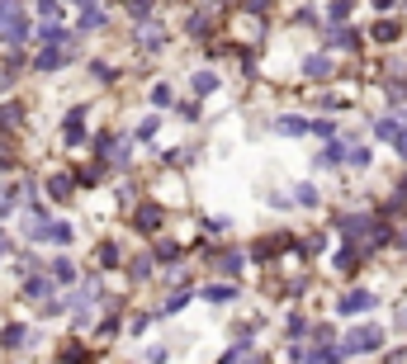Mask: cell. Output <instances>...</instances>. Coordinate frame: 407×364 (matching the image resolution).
<instances>
[{
    "label": "cell",
    "mask_w": 407,
    "mask_h": 364,
    "mask_svg": "<svg viewBox=\"0 0 407 364\" xmlns=\"http://www.w3.org/2000/svg\"><path fill=\"white\" fill-rule=\"evenodd\" d=\"M346 152H351V147H346V142H327L322 152H318V166H341V161H346Z\"/></svg>",
    "instance_id": "8992f818"
},
{
    "label": "cell",
    "mask_w": 407,
    "mask_h": 364,
    "mask_svg": "<svg viewBox=\"0 0 407 364\" xmlns=\"http://www.w3.org/2000/svg\"><path fill=\"white\" fill-rule=\"evenodd\" d=\"M19 114H24L19 104H5V109H0V128H10V123H19Z\"/></svg>",
    "instance_id": "83f0119b"
},
{
    "label": "cell",
    "mask_w": 407,
    "mask_h": 364,
    "mask_svg": "<svg viewBox=\"0 0 407 364\" xmlns=\"http://www.w3.org/2000/svg\"><path fill=\"white\" fill-rule=\"evenodd\" d=\"M128 275H133V279H147V275H152V260H147V256H137L133 265H128Z\"/></svg>",
    "instance_id": "4316f807"
},
{
    "label": "cell",
    "mask_w": 407,
    "mask_h": 364,
    "mask_svg": "<svg viewBox=\"0 0 407 364\" xmlns=\"http://www.w3.org/2000/svg\"><path fill=\"white\" fill-rule=\"evenodd\" d=\"M0 251H5V232H0Z\"/></svg>",
    "instance_id": "60d3db41"
},
{
    "label": "cell",
    "mask_w": 407,
    "mask_h": 364,
    "mask_svg": "<svg viewBox=\"0 0 407 364\" xmlns=\"http://www.w3.org/2000/svg\"><path fill=\"white\" fill-rule=\"evenodd\" d=\"M383 345V331L379 327H360V331H351V336L341 340V350L346 355H365V350H379Z\"/></svg>",
    "instance_id": "6da1fadb"
},
{
    "label": "cell",
    "mask_w": 407,
    "mask_h": 364,
    "mask_svg": "<svg viewBox=\"0 0 407 364\" xmlns=\"http://www.w3.org/2000/svg\"><path fill=\"white\" fill-rule=\"evenodd\" d=\"M157 227H162V208L142 204V208H137V232H157Z\"/></svg>",
    "instance_id": "5b68a950"
},
{
    "label": "cell",
    "mask_w": 407,
    "mask_h": 364,
    "mask_svg": "<svg viewBox=\"0 0 407 364\" xmlns=\"http://www.w3.org/2000/svg\"><path fill=\"white\" fill-rule=\"evenodd\" d=\"M303 76L308 80H327L331 76V62H327V57H308V62H303Z\"/></svg>",
    "instance_id": "7c38bea8"
},
{
    "label": "cell",
    "mask_w": 407,
    "mask_h": 364,
    "mask_svg": "<svg viewBox=\"0 0 407 364\" xmlns=\"http://www.w3.org/2000/svg\"><path fill=\"white\" fill-rule=\"evenodd\" d=\"M275 128L284 132V137H303V132H313V123H303V119H279Z\"/></svg>",
    "instance_id": "2e32d148"
},
{
    "label": "cell",
    "mask_w": 407,
    "mask_h": 364,
    "mask_svg": "<svg viewBox=\"0 0 407 364\" xmlns=\"http://www.w3.org/2000/svg\"><path fill=\"white\" fill-rule=\"evenodd\" d=\"M62 132H67V142H81V137H85V114H81V109L67 114V128H62Z\"/></svg>",
    "instance_id": "5bb4252c"
},
{
    "label": "cell",
    "mask_w": 407,
    "mask_h": 364,
    "mask_svg": "<svg viewBox=\"0 0 407 364\" xmlns=\"http://www.w3.org/2000/svg\"><path fill=\"white\" fill-rule=\"evenodd\" d=\"M313 132H318V137H336V123H331V119H322V123H313Z\"/></svg>",
    "instance_id": "d590c367"
},
{
    "label": "cell",
    "mask_w": 407,
    "mask_h": 364,
    "mask_svg": "<svg viewBox=\"0 0 407 364\" xmlns=\"http://www.w3.org/2000/svg\"><path fill=\"white\" fill-rule=\"evenodd\" d=\"M294 199H299L303 208H313V204H318V189H313V184H299V194H294Z\"/></svg>",
    "instance_id": "4dcf8cb0"
},
{
    "label": "cell",
    "mask_w": 407,
    "mask_h": 364,
    "mask_svg": "<svg viewBox=\"0 0 407 364\" xmlns=\"http://www.w3.org/2000/svg\"><path fill=\"white\" fill-rule=\"evenodd\" d=\"M0 38H5V43H15V48H19V43H24V38H28V19H24V15H19V19H15V24H5V28H0Z\"/></svg>",
    "instance_id": "8fae6325"
},
{
    "label": "cell",
    "mask_w": 407,
    "mask_h": 364,
    "mask_svg": "<svg viewBox=\"0 0 407 364\" xmlns=\"http://www.w3.org/2000/svg\"><path fill=\"white\" fill-rule=\"evenodd\" d=\"M71 312H76V322H85V317L95 312V288H81V293L71 298Z\"/></svg>",
    "instance_id": "30bf717a"
},
{
    "label": "cell",
    "mask_w": 407,
    "mask_h": 364,
    "mask_svg": "<svg viewBox=\"0 0 407 364\" xmlns=\"http://www.w3.org/2000/svg\"><path fill=\"white\" fill-rule=\"evenodd\" d=\"M393 147H398V156H403V161H407V128L398 132V137H393Z\"/></svg>",
    "instance_id": "ab89813d"
},
{
    "label": "cell",
    "mask_w": 407,
    "mask_h": 364,
    "mask_svg": "<svg viewBox=\"0 0 407 364\" xmlns=\"http://www.w3.org/2000/svg\"><path fill=\"white\" fill-rule=\"evenodd\" d=\"M171 100H175V95H171V85H152V104H162V109H166Z\"/></svg>",
    "instance_id": "1f68e13d"
},
{
    "label": "cell",
    "mask_w": 407,
    "mask_h": 364,
    "mask_svg": "<svg viewBox=\"0 0 407 364\" xmlns=\"http://www.w3.org/2000/svg\"><path fill=\"white\" fill-rule=\"evenodd\" d=\"M24 336H28V327H19V322H15V327H5V331H0V345H5V350H19V345H24Z\"/></svg>",
    "instance_id": "4fadbf2b"
},
{
    "label": "cell",
    "mask_w": 407,
    "mask_h": 364,
    "mask_svg": "<svg viewBox=\"0 0 407 364\" xmlns=\"http://www.w3.org/2000/svg\"><path fill=\"white\" fill-rule=\"evenodd\" d=\"M28 236H43V241H57V246H67L71 241V223H33Z\"/></svg>",
    "instance_id": "277c9868"
},
{
    "label": "cell",
    "mask_w": 407,
    "mask_h": 364,
    "mask_svg": "<svg viewBox=\"0 0 407 364\" xmlns=\"http://www.w3.org/2000/svg\"><path fill=\"white\" fill-rule=\"evenodd\" d=\"M128 15H133V19H147V15H152V0H128Z\"/></svg>",
    "instance_id": "f546056e"
},
{
    "label": "cell",
    "mask_w": 407,
    "mask_h": 364,
    "mask_svg": "<svg viewBox=\"0 0 407 364\" xmlns=\"http://www.w3.org/2000/svg\"><path fill=\"white\" fill-rule=\"evenodd\" d=\"M346 161H351V166H370V152H365V147H351Z\"/></svg>",
    "instance_id": "d6a6232c"
},
{
    "label": "cell",
    "mask_w": 407,
    "mask_h": 364,
    "mask_svg": "<svg viewBox=\"0 0 407 364\" xmlns=\"http://www.w3.org/2000/svg\"><path fill=\"white\" fill-rule=\"evenodd\" d=\"M223 270L227 275H242V256H223Z\"/></svg>",
    "instance_id": "74e56055"
},
{
    "label": "cell",
    "mask_w": 407,
    "mask_h": 364,
    "mask_svg": "<svg viewBox=\"0 0 407 364\" xmlns=\"http://www.w3.org/2000/svg\"><path fill=\"white\" fill-rule=\"evenodd\" d=\"M204 298H209V303H232L237 288H232V284H209V288H204Z\"/></svg>",
    "instance_id": "9a60e30c"
},
{
    "label": "cell",
    "mask_w": 407,
    "mask_h": 364,
    "mask_svg": "<svg viewBox=\"0 0 407 364\" xmlns=\"http://www.w3.org/2000/svg\"><path fill=\"white\" fill-rule=\"evenodd\" d=\"M374 132H379L383 142H393V137L403 132V123H398V119H379V123H374Z\"/></svg>",
    "instance_id": "44dd1931"
},
{
    "label": "cell",
    "mask_w": 407,
    "mask_h": 364,
    "mask_svg": "<svg viewBox=\"0 0 407 364\" xmlns=\"http://www.w3.org/2000/svg\"><path fill=\"white\" fill-rule=\"evenodd\" d=\"M81 28H105V10L85 5V15H81Z\"/></svg>",
    "instance_id": "603a6c76"
},
{
    "label": "cell",
    "mask_w": 407,
    "mask_h": 364,
    "mask_svg": "<svg viewBox=\"0 0 407 364\" xmlns=\"http://www.w3.org/2000/svg\"><path fill=\"white\" fill-rule=\"evenodd\" d=\"M157 123H162L157 114H152V119H142V123H137V137H152V132H157Z\"/></svg>",
    "instance_id": "e575fe53"
},
{
    "label": "cell",
    "mask_w": 407,
    "mask_h": 364,
    "mask_svg": "<svg viewBox=\"0 0 407 364\" xmlns=\"http://www.w3.org/2000/svg\"><path fill=\"white\" fill-rule=\"evenodd\" d=\"M142 43H147V48H162L166 33H162V28H147V33H142Z\"/></svg>",
    "instance_id": "836d02e7"
},
{
    "label": "cell",
    "mask_w": 407,
    "mask_h": 364,
    "mask_svg": "<svg viewBox=\"0 0 407 364\" xmlns=\"http://www.w3.org/2000/svg\"><path fill=\"white\" fill-rule=\"evenodd\" d=\"M336 227H341V236H351V241H370V236H374V227H379V223H374L370 213H346V218H341Z\"/></svg>",
    "instance_id": "7a4b0ae2"
},
{
    "label": "cell",
    "mask_w": 407,
    "mask_h": 364,
    "mask_svg": "<svg viewBox=\"0 0 407 364\" xmlns=\"http://www.w3.org/2000/svg\"><path fill=\"white\" fill-rule=\"evenodd\" d=\"M327 19H331V24H346V19H351V0H331V5H327Z\"/></svg>",
    "instance_id": "ac0fdd59"
},
{
    "label": "cell",
    "mask_w": 407,
    "mask_h": 364,
    "mask_svg": "<svg viewBox=\"0 0 407 364\" xmlns=\"http://www.w3.org/2000/svg\"><path fill=\"white\" fill-rule=\"evenodd\" d=\"M53 279H62V284H71V279H76V265H71L67 256H57V260H53Z\"/></svg>",
    "instance_id": "e0dca14e"
},
{
    "label": "cell",
    "mask_w": 407,
    "mask_h": 364,
    "mask_svg": "<svg viewBox=\"0 0 407 364\" xmlns=\"http://www.w3.org/2000/svg\"><path fill=\"white\" fill-rule=\"evenodd\" d=\"M19 15H24V10H19V0H0V28H5V24H15Z\"/></svg>",
    "instance_id": "ffe728a7"
},
{
    "label": "cell",
    "mask_w": 407,
    "mask_h": 364,
    "mask_svg": "<svg viewBox=\"0 0 407 364\" xmlns=\"http://www.w3.org/2000/svg\"><path fill=\"white\" fill-rule=\"evenodd\" d=\"M185 303H190L185 293H171V298H166L162 308H157V317H166V312H180V308H185Z\"/></svg>",
    "instance_id": "484cf974"
},
{
    "label": "cell",
    "mask_w": 407,
    "mask_h": 364,
    "mask_svg": "<svg viewBox=\"0 0 407 364\" xmlns=\"http://www.w3.org/2000/svg\"><path fill=\"white\" fill-rule=\"evenodd\" d=\"M48 194H53V199H67V194H71V180H67V175H53V180H48Z\"/></svg>",
    "instance_id": "d4e9b609"
},
{
    "label": "cell",
    "mask_w": 407,
    "mask_h": 364,
    "mask_svg": "<svg viewBox=\"0 0 407 364\" xmlns=\"http://www.w3.org/2000/svg\"><path fill=\"white\" fill-rule=\"evenodd\" d=\"M100 260H105V265H119V246H109L105 241V246H100Z\"/></svg>",
    "instance_id": "8d00e7d4"
},
{
    "label": "cell",
    "mask_w": 407,
    "mask_h": 364,
    "mask_svg": "<svg viewBox=\"0 0 407 364\" xmlns=\"http://www.w3.org/2000/svg\"><path fill=\"white\" fill-rule=\"evenodd\" d=\"M214 90H218L214 71H199V76H194V95H214Z\"/></svg>",
    "instance_id": "d6986e66"
},
{
    "label": "cell",
    "mask_w": 407,
    "mask_h": 364,
    "mask_svg": "<svg viewBox=\"0 0 407 364\" xmlns=\"http://www.w3.org/2000/svg\"><path fill=\"white\" fill-rule=\"evenodd\" d=\"M24 298H53V279H43V275H28V279H24Z\"/></svg>",
    "instance_id": "9c48e42d"
},
{
    "label": "cell",
    "mask_w": 407,
    "mask_h": 364,
    "mask_svg": "<svg viewBox=\"0 0 407 364\" xmlns=\"http://www.w3.org/2000/svg\"><path fill=\"white\" fill-rule=\"evenodd\" d=\"M62 62H67V48H43V52H38V62H33V67H38V71H57Z\"/></svg>",
    "instance_id": "ba28073f"
},
{
    "label": "cell",
    "mask_w": 407,
    "mask_h": 364,
    "mask_svg": "<svg viewBox=\"0 0 407 364\" xmlns=\"http://www.w3.org/2000/svg\"><path fill=\"white\" fill-rule=\"evenodd\" d=\"M33 5H38V15H48V19L57 15V0H33Z\"/></svg>",
    "instance_id": "f35d334b"
},
{
    "label": "cell",
    "mask_w": 407,
    "mask_h": 364,
    "mask_svg": "<svg viewBox=\"0 0 407 364\" xmlns=\"http://www.w3.org/2000/svg\"><path fill=\"white\" fill-rule=\"evenodd\" d=\"M374 38H379V43H393V38H398V28L388 24V19H379V24H374Z\"/></svg>",
    "instance_id": "f1b7e54d"
},
{
    "label": "cell",
    "mask_w": 407,
    "mask_h": 364,
    "mask_svg": "<svg viewBox=\"0 0 407 364\" xmlns=\"http://www.w3.org/2000/svg\"><path fill=\"white\" fill-rule=\"evenodd\" d=\"M374 303H379L374 293H365V288H351V293H346V298L336 303V312H341V317H355V312H370Z\"/></svg>",
    "instance_id": "3957f363"
},
{
    "label": "cell",
    "mask_w": 407,
    "mask_h": 364,
    "mask_svg": "<svg viewBox=\"0 0 407 364\" xmlns=\"http://www.w3.org/2000/svg\"><path fill=\"white\" fill-rule=\"evenodd\" d=\"M38 38H43V48H67V43H71V33H67L62 24H43Z\"/></svg>",
    "instance_id": "52a82bcc"
},
{
    "label": "cell",
    "mask_w": 407,
    "mask_h": 364,
    "mask_svg": "<svg viewBox=\"0 0 407 364\" xmlns=\"http://www.w3.org/2000/svg\"><path fill=\"white\" fill-rule=\"evenodd\" d=\"M355 43H360L355 28H336V33H331V48H355Z\"/></svg>",
    "instance_id": "7402d4cb"
},
{
    "label": "cell",
    "mask_w": 407,
    "mask_h": 364,
    "mask_svg": "<svg viewBox=\"0 0 407 364\" xmlns=\"http://www.w3.org/2000/svg\"><path fill=\"white\" fill-rule=\"evenodd\" d=\"M336 270H341V275L360 270V251H341V256H336Z\"/></svg>",
    "instance_id": "cb8c5ba5"
}]
</instances>
